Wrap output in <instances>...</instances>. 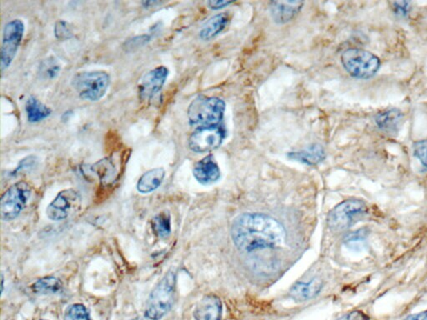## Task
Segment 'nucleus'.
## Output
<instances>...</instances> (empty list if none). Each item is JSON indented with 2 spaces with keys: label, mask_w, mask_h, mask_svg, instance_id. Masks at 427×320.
I'll use <instances>...</instances> for the list:
<instances>
[{
  "label": "nucleus",
  "mask_w": 427,
  "mask_h": 320,
  "mask_svg": "<svg viewBox=\"0 0 427 320\" xmlns=\"http://www.w3.org/2000/svg\"><path fill=\"white\" fill-rule=\"evenodd\" d=\"M225 111V103L217 97L200 95L193 100L188 109L189 125L200 127L220 125Z\"/></svg>",
  "instance_id": "obj_3"
},
{
  "label": "nucleus",
  "mask_w": 427,
  "mask_h": 320,
  "mask_svg": "<svg viewBox=\"0 0 427 320\" xmlns=\"http://www.w3.org/2000/svg\"><path fill=\"white\" fill-rule=\"evenodd\" d=\"M39 320H47V319H39Z\"/></svg>",
  "instance_id": "obj_34"
},
{
  "label": "nucleus",
  "mask_w": 427,
  "mask_h": 320,
  "mask_svg": "<svg viewBox=\"0 0 427 320\" xmlns=\"http://www.w3.org/2000/svg\"><path fill=\"white\" fill-rule=\"evenodd\" d=\"M392 9L395 13L402 17H406L410 10V2L396 1L392 3Z\"/></svg>",
  "instance_id": "obj_29"
},
{
  "label": "nucleus",
  "mask_w": 427,
  "mask_h": 320,
  "mask_svg": "<svg viewBox=\"0 0 427 320\" xmlns=\"http://www.w3.org/2000/svg\"><path fill=\"white\" fill-rule=\"evenodd\" d=\"M368 212V206L360 199H348L341 202L330 212L328 225L335 233L348 230Z\"/></svg>",
  "instance_id": "obj_6"
},
{
  "label": "nucleus",
  "mask_w": 427,
  "mask_h": 320,
  "mask_svg": "<svg viewBox=\"0 0 427 320\" xmlns=\"http://www.w3.org/2000/svg\"><path fill=\"white\" fill-rule=\"evenodd\" d=\"M60 70H61V68H60L57 61L50 59L42 63L41 67H40V73H41L44 78L53 79L57 77Z\"/></svg>",
  "instance_id": "obj_25"
},
{
  "label": "nucleus",
  "mask_w": 427,
  "mask_h": 320,
  "mask_svg": "<svg viewBox=\"0 0 427 320\" xmlns=\"http://www.w3.org/2000/svg\"><path fill=\"white\" fill-rule=\"evenodd\" d=\"M234 243L238 249L252 252L284 245L287 232L276 219L261 214H244L234 220Z\"/></svg>",
  "instance_id": "obj_1"
},
{
  "label": "nucleus",
  "mask_w": 427,
  "mask_h": 320,
  "mask_svg": "<svg viewBox=\"0 0 427 320\" xmlns=\"http://www.w3.org/2000/svg\"><path fill=\"white\" fill-rule=\"evenodd\" d=\"M91 169L99 176V179L104 183L114 181L117 174L116 167L111 158L99 160L98 163L93 166Z\"/></svg>",
  "instance_id": "obj_22"
},
{
  "label": "nucleus",
  "mask_w": 427,
  "mask_h": 320,
  "mask_svg": "<svg viewBox=\"0 0 427 320\" xmlns=\"http://www.w3.org/2000/svg\"><path fill=\"white\" fill-rule=\"evenodd\" d=\"M232 2L227 1V0H213V1H209L208 6L211 9L213 10L223 9V8L231 5Z\"/></svg>",
  "instance_id": "obj_31"
},
{
  "label": "nucleus",
  "mask_w": 427,
  "mask_h": 320,
  "mask_svg": "<svg viewBox=\"0 0 427 320\" xmlns=\"http://www.w3.org/2000/svg\"><path fill=\"white\" fill-rule=\"evenodd\" d=\"M222 302L216 295L209 294L197 303L194 311L196 320L222 319Z\"/></svg>",
  "instance_id": "obj_13"
},
{
  "label": "nucleus",
  "mask_w": 427,
  "mask_h": 320,
  "mask_svg": "<svg viewBox=\"0 0 427 320\" xmlns=\"http://www.w3.org/2000/svg\"><path fill=\"white\" fill-rule=\"evenodd\" d=\"M169 75L165 66H158L149 71L140 79L139 83L140 97L144 100L150 99L162 90Z\"/></svg>",
  "instance_id": "obj_11"
},
{
  "label": "nucleus",
  "mask_w": 427,
  "mask_h": 320,
  "mask_svg": "<svg viewBox=\"0 0 427 320\" xmlns=\"http://www.w3.org/2000/svg\"><path fill=\"white\" fill-rule=\"evenodd\" d=\"M413 153L420 160L423 166L427 168V139L420 140L413 145Z\"/></svg>",
  "instance_id": "obj_27"
},
{
  "label": "nucleus",
  "mask_w": 427,
  "mask_h": 320,
  "mask_svg": "<svg viewBox=\"0 0 427 320\" xmlns=\"http://www.w3.org/2000/svg\"><path fill=\"white\" fill-rule=\"evenodd\" d=\"M336 320H370L368 315L360 310H354L341 316V318Z\"/></svg>",
  "instance_id": "obj_30"
},
{
  "label": "nucleus",
  "mask_w": 427,
  "mask_h": 320,
  "mask_svg": "<svg viewBox=\"0 0 427 320\" xmlns=\"http://www.w3.org/2000/svg\"><path fill=\"white\" fill-rule=\"evenodd\" d=\"M34 293L41 295L58 294L63 290V283L54 276L39 279L32 286Z\"/></svg>",
  "instance_id": "obj_21"
},
{
  "label": "nucleus",
  "mask_w": 427,
  "mask_h": 320,
  "mask_svg": "<svg viewBox=\"0 0 427 320\" xmlns=\"http://www.w3.org/2000/svg\"><path fill=\"white\" fill-rule=\"evenodd\" d=\"M164 177L165 170L163 168H155L149 170L140 178L137 183V190L140 194H150L162 185Z\"/></svg>",
  "instance_id": "obj_17"
},
{
  "label": "nucleus",
  "mask_w": 427,
  "mask_h": 320,
  "mask_svg": "<svg viewBox=\"0 0 427 320\" xmlns=\"http://www.w3.org/2000/svg\"><path fill=\"white\" fill-rule=\"evenodd\" d=\"M176 274L169 271L152 290L144 310L149 320H160L172 309L175 299Z\"/></svg>",
  "instance_id": "obj_2"
},
{
  "label": "nucleus",
  "mask_w": 427,
  "mask_h": 320,
  "mask_svg": "<svg viewBox=\"0 0 427 320\" xmlns=\"http://www.w3.org/2000/svg\"><path fill=\"white\" fill-rule=\"evenodd\" d=\"M26 112L28 121L39 123L50 117L52 110L49 107L44 105L39 99L30 96L26 103Z\"/></svg>",
  "instance_id": "obj_20"
},
{
  "label": "nucleus",
  "mask_w": 427,
  "mask_h": 320,
  "mask_svg": "<svg viewBox=\"0 0 427 320\" xmlns=\"http://www.w3.org/2000/svg\"><path fill=\"white\" fill-rule=\"evenodd\" d=\"M404 320H427V310L421 312V313L409 315Z\"/></svg>",
  "instance_id": "obj_32"
},
{
  "label": "nucleus",
  "mask_w": 427,
  "mask_h": 320,
  "mask_svg": "<svg viewBox=\"0 0 427 320\" xmlns=\"http://www.w3.org/2000/svg\"><path fill=\"white\" fill-rule=\"evenodd\" d=\"M32 195V188L26 181L14 183L3 194L0 201V214L5 221L17 218L25 209Z\"/></svg>",
  "instance_id": "obj_7"
},
{
  "label": "nucleus",
  "mask_w": 427,
  "mask_h": 320,
  "mask_svg": "<svg viewBox=\"0 0 427 320\" xmlns=\"http://www.w3.org/2000/svg\"><path fill=\"white\" fill-rule=\"evenodd\" d=\"M55 34L56 38L60 40H66L72 37L70 28L68 27V23L63 21V20H60V21L56 23Z\"/></svg>",
  "instance_id": "obj_28"
},
{
  "label": "nucleus",
  "mask_w": 427,
  "mask_h": 320,
  "mask_svg": "<svg viewBox=\"0 0 427 320\" xmlns=\"http://www.w3.org/2000/svg\"><path fill=\"white\" fill-rule=\"evenodd\" d=\"M288 157L305 165L316 166L325 159V152L321 146L313 145L305 150L292 152L288 154Z\"/></svg>",
  "instance_id": "obj_18"
},
{
  "label": "nucleus",
  "mask_w": 427,
  "mask_h": 320,
  "mask_svg": "<svg viewBox=\"0 0 427 320\" xmlns=\"http://www.w3.org/2000/svg\"><path fill=\"white\" fill-rule=\"evenodd\" d=\"M2 287H1V292L3 293V283H5V279H3V275L2 274Z\"/></svg>",
  "instance_id": "obj_33"
},
{
  "label": "nucleus",
  "mask_w": 427,
  "mask_h": 320,
  "mask_svg": "<svg viewBox=\"0 0 427 320\" xmlns=\"http://www.w3.org/2000/svg\"><path fill=\"white\" fill-rule=\"evenodd\" d=\"M25 23L21 19H13L6 23L3 31L1 48V70H6L14 61L25 34Z\"/></svg>",
  "instance_id": "obj_8"
},
{
  "label": "nucleus",
  "mask_w": 427,
  "mask_h": 320,
  "mask_svg": "<svg viewBox=\"0 0 427 320\" xmlns=\"http://www.w3.org/2000/svg\"><path fill=\"white\" fill-rule=\"evenodd\" d=\"M193 174L201 185L209 186L218 181L220 170L213 156L208 155L196 163Z\"/></svg>",
  "instance_id": "obj_12"
},
{
  "label": "nucleus",
  "mask_w": 427,
  "mask_h": 320,
  "mask_svg": "<svg viewBox=\"0 0 427 320\" xmlns=\"http://www.w3.org/2000/svg\"><path fill=\"white\" fill-rule=\"evenodd\" d=\"M366 236H368V230L365 229L357 230L346 236L345 243L346 246L357 247L365 241Z\"/></svg>",
  "instance_id": "obj_26"
},
{
  "label": "nucleus",
  "mask_w": 427,
  "mask_h": 320,
  "mask_svg": "<svg viewBox=\"0 0 427 320\" xmlns=\"http://www.w3.org/2000/svg\"><path fill=\"white\" fill-rule=\"evenodd\" d=\"M341 59L345 71L356 79L372 78L381 68L380 59L365 50H346L341 54Z\"/></svg>",
  "instance_id": "obj_5"
},
{
  "label": "nucleus",
  "mask_w": 427,
  "mask_h": 320,
  "mask_svg": "<svg viewBox=\"0 0 427 320\" xmlns=\"http://www.w3.org/2000/svg\"><path fill=\"white\" fill-rule=\"evenodd\" d=\"M323 288V282L315 278L309 282H299L293 286L290 290V296L296 302H305L320 294Z\"/></svg>",
  "instance_id": "obj_16"
},
{
  "label": "nucleus",
  "mask_w": 427,
  "mask_h": 320,
  "mask_svg": "<svg viewBox=\"0 0 427 320\" xmlns=\"http://www.w3.org/2000/svg\"><path fill=\"white\" fill-rule=\"evenodd\" d=\"M229 23V16L227 14H219L213 16L209 19L202 27L200 32V37L205 41H209L217 35L220 34Z\"/></svg>",
  "instance_id": "obj_19"
},
{
  "label": "nucleus",
  "mask_w": 427,
  "mask_h": 320,
  "mask_svg": "<svg viewBox=\"0 0 427 320\" xmlns=\"http://www.w3.org/2000/svg\"><path fill=\"white\" fill-rule=\"evenodd\" d=\"M153 231L159 238L168 237L171 233V216L168 212H161L152 219Z\"/></svg>",
  "instance_id": "obj_23"
},
{
  "label": "nucleus",
  "mask_w": 427,
  "mask_h": 320,
  "mask_svg": "<svg viewBox=\"0 0 427 320\" xmlns=\"http://www.w3.org/2000/svg\"><path fill=\"white\" fill-rule=\"evenodd\" d=\"M404 119L402 112L396 108L381 112L376 116V122L379 130L386 134H394L397 133Z\"/></svg>",
  "instance_id": "obj_15"
},
{
  "label": "nucleus",
  "mask_w": 427,
  "mask_h": 320,
  "mask_svg": "<svg viewBox=\"0 0 427 320\" xmlns=\"http://www.w3.org/2000/svg\"><path fill=\"white\" fill-rule=\"evenodd\" d=\"M64 320H91L87 308L82 303H74L67 307Z\"/></svg>",
  "instance_id": "obj_24"
},
{
  "label": "nucleus",
  "mask_w": 427,
  "mask_h": 320,
  "mask_svg": "<svg viewBox=\"0 0 427 320\" xmlns=\"http://www.w3.org/2000/svg\"><path fill=\"white\" fill-rule=\"evenodd\" d=\"M111 83L110 74L104 71H84L76 74L71 85L84 101L97 102L107 94Z\"/></svg>",
  "instance_id": "obj_4"
},
{
  "label": "nucleus",
  "mask_w": 427,
  "mask_h": 320,
  "mask_svg": "<svg viewBox=\"0 0 427 320\" xmlns=\"http://www.w3.org/2000/svg\"><path fill=\"white\" fill-rule=\"evenodd\" d=\"M225 137V130L220 125L197 127L189 137L188 145L195 153H207L218 149Z\"/></svg>",
  "instance_id": "obj_9"
},
{
  "label": "nucleus",
  "mask_w": 427,
  "mask_h": 320,
  "mask_svg": "<svg viewBox=\"0 0 427 320\" xmlns=\"http://www.w3.org/2000/svg\"><path fill=\"white\" fill-rule=\"evenodd\" d=\"M304 6L302 1H274L271 3L269 11L276 23L285 25L296 17Z\"/></svg>",
  "instance_id": "obj_14"
},
{
  "label": "nucleus",
  "mask_w": 427,
  "mask_h": 320,
  "mask_svg": "<svg viewBox=\"0 0 427 320\" xmlns=\"http://www.w3.org/2000/svg\"><path fill=\"white\" fill-rule=\"evenodd\" d=\"M82 206V196L74 189L59 192L46 209L48 218L53 221H60L70 217L79 210Z\"/></svg>",
  "instance_id": "obj_10"
}]
</instances>
